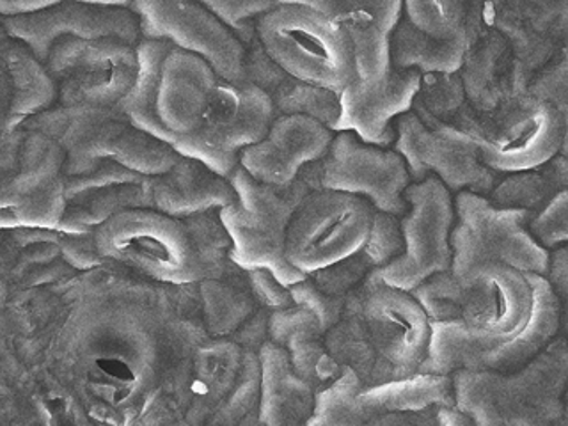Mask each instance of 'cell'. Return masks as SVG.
I'll return each instance as SVG.
<instances>
[{
    "instance_id": "6da1fadb",
    "label": "cell",
    "mask_w": 568,
    "mask_h": 426,
    "mask_svg": "<svg viewBox=\"0 0 568 426\" xmlns=\"http://www.w3.org/2000/svg\"><path fill=\"white\" fill-rule=\"evenodd\" d=\"M378 272L346 295L342 318L325 334L334 361L364 387L413 377L430 348L432 322L419 301Z\"/></svg>"
},
{
    "instance_id": "7a4b0ae2",
    "label": "cell",
    "mask_w": 568,
    "mask_h": 426,
    "mask_svg": "<svg viewBox=\"0 0 568 426\" xmlns=\"http://www.w3.org/2000/svg\"><path fill=\"white\" fill-rule=\"evenodd\" d=\"M93 244L102 263L176 286L219 277L231 263L219 212L176 219L153 209L124 210L93 231Z\"/></svg>"
},
{
    "instance_id": "3957f363",
    "label": "cell",
    "mask_w": 568,
    "mask_h": 426,
    "mask_svg": "<svg viewBox=\"0 0 568 426\" xmlns=\"http://www.w3.org/2000/svg\"><path fill=\"white\" fill-rule=\"evenodd\" d=\"M455 408L473 426H555L565 416L568 343L556 337L511 373H453Z\"/></svg>"
},
{
    "instance_id": "277c9868",
    "label": "cell",
    "mask_w": 568,
    "mask_h": 426,
    "mask_svg": "<svg viewBox=\"0 0 568 426\" xmlns=\"http://www.w3.org/2000/svg\"><path fill=\"white\" fill-rule=\"evenodd\" d=\"M138 55V82L120 109L135 126L173 146L197 129L221 79L209 61L169 41L142 40Z\"/></svg>"
},
{
    "instance_id": "5b68a950",
    "label": "cell",
    "mask_w": 568,
    "mask_h": 426,
    "mask_svg": "<svg viewBox=\"0 0 568 426\" xmlns=\"http://www.w3.org/2000/svg\"><path fill=\"white\" fill-rule=\"evenodd\" d=\"M413 295L432 324H457L488 337L519 333L532 310L528 274L496 262L440 272L419 284Z\"/></svg>"
},
{
    "instance_id": "8992f818",
    "label": "cell",
    "mask_w": 568,
    "mask_h": 426,
    "mask_svg": "<svg viewBox=\"0 0 568 426\" xmlns=\"http://www.w3.org/2000/svg\"><path fill=\"white\" fill-rule=\"evenodd\" d=\"M47 133L64 151V176L88 173L102 162H115L144 176H160L176 164L168 142L153 138L115 109L52 106L22 124Z\"/></svg>"
},
{
    "instance_id": "52a82bcc",
    "label": "cell",
    "mask_w": 568,
    "mask_h": 426,
    "mask_svg": "<svg viewBox=\"0 0 568 426\" xmlns=\"http://www.w3.org/2000/svg\"><path fill=\"white\" fill-rule=\"evenodd\" d=\"M236 201L219 210V219L231 240L230 257L242 271L266 268L290 288L306 280L286 260V231L298 203L311 191L298 178L290 186L265 185L242 165L230 174Z\"/></svg>"
},
{
    "instance_id": "ba28073f",
    "label": "cell",
    "mask_w": 568,
    "mask_h": 426,
    "mask_svg": "<svg viewBox=\"0 0 568 426\" xmlns=\"http://www.w3.org/2000/svg\"><path fill=\"white\" fill-rule=\"evenodd\" d=\"M254 29L266 55L307 84L342 93L357 75L348 34L310 6L277 4Z\"/></svg>"
},
{
    "instance_id": "9c48e42d",
    "label": "cell",
    "mask_w": 568,
    "mask_h": 426,
    "mask_svg": "<svg viewBox=\"0 0 568 426\" xmlns=\"http://www.w3.org/2000/svg\"><path fill=\"white\" fill-rule=\"evenodd\" d=\"M528 280L532 286V310L519 333L488 337L457 324H432L430 348L419 373H511L535 359L559 336V320L555 293L546 277L528 274Z\"/></svg>"
},
{
    "instance_id": "30bf717a",
    "label": "cell",
    "mask_w": 568,
    "mask_h": 426,
    "mask_svg": "<svg viewBox=\"0 0 568 426\" xmlns=\"http://www.w3.org/2000/svg\"><path fill=\"white\" fill-rule=\"evenodd\" d=\"M532 217L528 210L499 209L487 195L469 191L455 194L452 272L496 262L546 277L550 251L529 230Z\"/></svg>"
},
{
    "instance_id": "8fae6325",
    "label": "cell",
    "mask_w": 568,
    "mask_h": 426,
    "mask_svg": "<svg viewBox=\"0 0 568 426\" xmlns=\"http://www.w3.org/2000/svg\"><path fill=\"white\" fill-rule=\"evenodd\" d=\"M58 105L64 109H115L138 82V47L120 40L67 38L43 61Z\"/></svg>"
},
{
    "instance_id": "7c38bea8",
    "label": "cell",
    "mask_w": 568,
    "mask_h": 426,
    "mask_svg": "<svg viewBox=\"0 0 568 426\" xmlns=\"http://www.w3.org/2000/svg\"><path fill=\"white\" fill-rule=\"evenodd\" d=\"M311 191H336L369 201L377 212L404 217V194L413 183L404 156L393 148L364 142L354 132H336L331 148L301 173Z\"/></svg>"
},
{
    "instance_id": "4fadbf2b",
    "label": "cell",
    "mask_w": 568,
    "mask_h": 426,
    "mask_svg": "<svg viewBox=\"0 0 568 426\" xmlns=\"http://www.w3.org/2000/svg\"><path fill=\"white\" fill-rule=\"evenodd\" d=\"M271 98L251 82L219 80L197 129L174 142L178 155L200 160L221 176L240 165V155L265 138L274 123Z\"/></svg>"
},
{
    "instance_id": "5bb4252c",
    "label": "cell",
    "mask_w": 568,
    "mask_h": 426,
    "mask_svg": "<svg viewBox=\"0 0 568 426\" xmlns=\"http://www.w3.org/2000/svg\"><path fill=\"white\" fill-rule=\"evenodd\" d=\"M377 210L369 201L336 191H310L286 231V260L304 275L342 262L363 247Z\"/></svg>"
},
{
    "instance_id": "9a60e30c",
    "label": "cell",
    "mask_w": 568,
    "mask_h": 426,
    "mask_svg": "<svg viewBox=\"0 0 568 426\" xmlns=\"http://www.w3.org/2000/svg\"><path fill=\"white\" fill-rule=\"evenodd\" d=\"M404 197L408 204L399 217L404 253L378 274L389 286L414 292L435 274L452 271L455 197L435 176L410 183Z\"/></svg>"
},
{
    "instance_id": "2e32d148",
    "label": "cell",
    "mask_w": 568,
    "mask_h": 426,
    "mask_svg": "<svg viewBox=\"0 0 568 426\" xmlns=\"http://www.w3.org/2000/svg\"><path fill=\"white\" fill-rule=\"evenodd\" d=\"M64 162L50 135L20 126L11 156L0 165V210H14L27 227L59 230L67 209Z\"/></svg>"
},
{
    "instance_id": "e0dca14e",
    "label": "cell",
    "mask_w": 568,
    "mask_h": 426,
    "mask_svg": "<svg viewBox=\"0 0 568 426\" xmlns=\"http://www.w3.org/2000/svg\"><path fill=\"white\" fill-rule=\"evenodd\" d=\"M455 407L452 375L416 373L413 377L364 387L352 369L318 390L313 416L324 426H368L382 414Z\"/></svg>"
},
{
    "instance_id": "ac0fdd59",
    "label": "cell",
    "mask_w": 568,
    "mask_h": 426,
    "mask_svg": "<svg viewBox=\"0 0 568 426\" xmlns=\"http://www.w3.org/2000/svg\"><path fill=\"white\" fill-rule=\"evenodd\" d=\"M393 150L404 156L413 183L439 178L452 194L462 191L490 195L497 173L488 169L473 139L439 121L422 120L416 112L396 120Z\"/></svg>"
},
{
    "instance_id": "d6986e66",
    "label": "cell",
    "mask_w": 568,
    "mask_h": 426,
    "mask_svg": "<svg viewBox=\"0 0 568 426\" xmlns=\"http://www.w3.org/2000/svg\"><path fill=\"white\" fill-rule=\"evenodd\" d=\"M142 40L169 41L200 55L226 82H244L245 44L200 0H132Z\"/></svg>"
},
{
    "instance_id": "ffe728a7",
    "label": "cell",
    "mask_w": 568,
    "mask_h": 426,
    "mask_svg": "<svg viewBox=\"0 0 568 426\" xmlns=\"http://www.w3.org/2000/svg\"><path fill=\"white\" fill-rule=\"evenodd\" d=\"M9 38L26 44L44 61L53 44L67 38L77 40H120L138 47L142 41L138 14L124 6L91 4L62 0L27 17L2 20Z\"/></svg>"
},
{
    "instance_id": "44dd1931",
    "label": "cell",
    "mask_w": 568,
    "mask_h": 426,
    "mask_svg": "<svg viewBox=\"0 0 568 426\" xmlns=\"http://www.w3.org/2000/svg\"><path fill=\"white\" fill-rule=\"evenodd\" d=\"M565 138L564 114L547 100L532 103L501 129H479L470 135L484 164L497 174L520 173L547 164Z\"/></svg>"
},
{
    "instance_id": "7402d4cb",
    "label": "cell",
    "mask_w": 568,
    "mask_h": 426,
    "mask_svg": "<svg viewBox=\"0 0 568 426\" xmlns=\"http://www.w3.org/2000/svg\"><path fill=\"white\" fill-rule=\"evenodd\" d=\"M422 85L417 70L390 68L378 82H364L355 75L339 93L342 114L334 132H354L368 144L395 146L396 120L413 111Z\"/></svg>"
},
{
    "instance_id": "603a6c76",
    "label": "cell",
    "mask_w": 568,
    "mask_h": 426,
    "mask_svg": "<svg viewBox=\"0 0 568 426\" xmlns=\"http://www.w3.org/2000/svg\"><path fill=\"white\" fill-rule=\"evenodd\" d=\"M336 132L307 115H277L262 141L240 155V165L256 182L290 186L307 165L327 153Z\"/></svg>"
},
{
    "instance_id": "cb8c5ba5",
    "label": "cell",
    "mask_w": 568,
    "mask_h": 426,
    "mask_svg": "<svg viewBox=\"0 0 568 426\" xmlns=\"http://www.w3.org/2000/svg\"><path fill=\"white\" fill-rule=\"evenodd\" d=\"M304 4L342 27L355 50L357 77L378 82L390 70L389 40L404 18V0H277Z\"/></svg>"
},
{
    "instance_id": "d4e9b609",
    "label": "cell",
    "mask_w": 568,
    "mask_h": 426,
    "mask_svg": "<svg viewBox=\"0 0 568 426\" xmlns=\"http://www.w3.org/2000/svg\"><path fill=\"white\" fill-rule=\"evenodd\" d=\"M244 80L262 89L271 98L275 118L307 115L324 123L333 132L336 129L342 114L339 93L307 84L304 80L286 73L266 55L256 34L245 43Z\"/></svg>"
},
{
    "instance_id": "484cf974",
    "label": "cell",
    "mask_w": 568,
    "mask_h": 426,
    "mask_svg": "<svg viewBox=\"0 0 568 426\" xmlns=\"http://www.w3.org/2000/svg\"><path fill=\"white\" fill-rule=\"evenodd\" d=\"M236 192L227 178L189 156H180L168 173L151 178L153 210L186 219L219 212L235 203Z\"/></svg>"
},
{
    "instance_id": "4316f807",
    "label": "cell",
    "mask_w": 568,
    "mask_h": 426,
    "mask_svg": "<svg viewBox=\"0 0 568 426\" xmlns=\"http://www.w3.org/2000/svg\"><path fill=\"white\" fill-rule=\"evenodd\" d=\"M271 342L288 354L292 368L315 393L333 384L343 369L325 343L318 318L306 307L292 306L274 311L268 318Z\"/></svg>"
},
{
    "instance_id": "83f0119b",
    "label": "cell",
    "mask_w": 568,
    "mask_h": 426,
    "mask_svg": "<svg viewBox=\"0 0 568 426\" xmlns=\"http://www.w3.org/2000/svg\"><path fill=\"white\" fill-rule=\"evenodd\" d=\"M262 405L265 426H306L315 410V389L298 377L284 348L266 342L260 352Z\"/></svg>"
},
{
    "instance_id": "f1b7e54d",
    "label": "cell",
    "mask_w": 568,
    "mask_h": 426,
    "mask_svg": "<svg viewBox=\"0 0 568 426\" xmlns=\"http://www.w3.org/2000/svg\"><path fill=\"white\" fill-rule=\"evenodd\" d=\"M467 38L437 40L402 18L389 40L390 68L417 70L425 75H455L464 67Z\"/></svg>"
},
{
    "instance_id": "f546056e",
    "label": "cell",
    "mask_w": 568,
    "mask_h": 426,
    "mask_svg": "<svg viewBox=\"0 0 568 426\" xmlns=\"http://www.w3.org/2000/svg\"><path fill=\"white\" fill-rule=\"evenodd\" d=\"M0 44L17 88L18 115L22 124L58 105V89L53 85L43 61L36 58L26 44L9 36Z\"/></svg>"
},
{
    "instance_id": "4dcf8cb0",
    "label": "cell",
    "mask_w": 568,
    "mask_h": 426,
    "mask_svg": "<svg viewBox=\"0 0 568 426\" xmlns=\"http://www.w3.org/2000/svg\"><path fill=\"white\" fill-rule=\"evenodd\" d=\"M558 195V189L544 168L506 174L488 195L499 209L528 210L537 215Z\"/></svg>"
},
{
    "instance_id": "1f68e13d",
    "label": "cell",
    "mask_w": 568,
    "mask_h": 426,
    "mask_svg": "<svg viewBox=\"0 0 568 426\" xmlns=\"http://www.w3.org/2000/svg\"><path fill=\"white\" fill-rule=\"evenodd\" d=\"M470 0H404V17L437 40L466 36Z\"/></svg>"
},
{
    "instance_id": "d6a6232c",
    "label": "cell",
    "mask_w": 568,
    "mask_h": 426,
    "mask_svg": "<svg viewBox=\"0 0 568 426\" xmlns=\"http://www.w3.org/2000/svg\"><path fill=\"white\" fill-rule=\"evenodd\" d=\"M404 235L399 217L390 213L375 212L368 239L359 248L361 256L373 271H382L404 253Z\"/></svg>"
},
{
    "instance_id": "836d02e7",
    "label": "cell",
    "mask_w": 568,
    "mask_h": 426,
    "mask_svg": "<svg viewBox=\"0 0 568 426\" xmlns=\"http://www.w3.org/2000/svg\"><path fill=\"white\" fill-rule=\"evenodd\" d=\"M222 23L239 36L242 43H247L254 34V23L262 14L280 4L277 0H200Z\"/></svg>"
},
{
    "instance_id": "e575fe53",
    "label": "cell",
    "mask_w": 568,
    "mask_h": 426,
    "mask_svg": "<svg viewBox=\"0 0 568 426\" xmlns=\"http://www.w3.org/2000/svg\"><path fill=\"white\" fill-rule=\"evenodd\" d=\"M20 126L22 121L18 115L17 88L0 44V165L6 164L11 156L14 132Z\"/></svg>"
},
{
    "instance_id": "d590c367",
    "label": "cell",
    "mask_w": 568,
    "mask_h": 426,
    "mask_svg": "<svg viewBox=\"0 0 568 426\" xmlns=\"http://www.w3.org/2000/svg\"><path fill=\"white\" fill-rule=\"evenodd\" d=\"M529 230L549 251L568 244V191L555 195V200L532 217Z\"/></svg>"
},
{
    "instance_id": "8d00e7d4",
    "label": "cell",
    "mask_w": 568,
    "mask_h": 426,
    "mask_svg": "<svg viewBox=\"0 0 568 426\" xmlns=\"http://www.w3.org/2000/svg\"><path fill=\"white\" fill-rule=\"evenodd\" d=\"M290 293H292L295 306L306 307L318 318L325 334L342 318L345 298L331 297L327 293L322 292L310 277L290 286Z\"/></svg>"
},
{
    "instance_id": "74e56055",
    "label": "cell",
    "mask_w": 568,
    "mask_h": 426,
    "mask_svg": "<svg viewBox=\"0 0 568 426\" xmlns=\"http://www.w3.org/2000/svg\"><path fill=\"white\" fill-rule=\"evenodd\" d=\"M546 280L558 306L559 337L568 343V244L550 248Z\"/></svg>"
},
{
    "instance_id": "f35d334b",
    "label": "cell",
    "mask_w": 568,
    "mask_h": 426,
    "mask_svg": "<svg viewBox=\"0 0 568 426\" xmlns=\"http://www.w3.org/2000/svg\"><path fill=\"white\" fill-rule=\"evenodd\" d=\"M245 274H247L248 284L253 286L254 295L265 306L272 307L275 311L295 306L290 288H286L271 271L254 268V271H245Z\"/></svg>"
},
{
    "instance_id": "ab89813d",
    "label": "cell",
    "mask_w": 568,
    "mask_h": 426,
    "mask_svg": "<svg viewBox=\"0 0 568 426\" xmlns=\"http://www.w3.org/2000/svg\"><path fill=\"white\" fill-rule=\"evenodd\" d=\"M368 426H443L439 407L414 410V413L382 414L368 423Z\"/></svg>"
},
{
    "instance_id": "60d3db41",
    "label": "cell",
    "mask_w": 568,
    "mask_h": 426,
    "mask_svg": "<svg viewBox=\"0 0 568 426\" xmlns=\"http://www.w3.org/2000/svg\"><path fill=\"white\" fill-rule=\"evenodd\" d=\"M59 2L62 0H0V18L4 20V18L27 17Z\"/></svg>"
},
{
    "instance_id": "b9f144b4",
    "label": "cell",
    "mask_w": 568,
    "mask_h": 426,
    "mask_svg": "<svg viewBox=\"0 0 568 426\" xmlns=\"http://www.w3.org/2000/svg\"><path fill=\"white\" fill-rule=\"evenodd\" d=\"M439 417L443 426H473V423L455 407H439Z\"/></svg>"
},
{
    "instance_id": "7bdbcfd3",
    "label": "cell",
    "mask_w": 568,
    "mask_h": 426,
    "mask_svg": "<svg viewBox=\"0 0 568 426\" xmlns=\"http://www.w3.org/2000/svg\"><path fill=\"white\" fill-rule=\"evenodd\" d=\"M80 2H91V4L124 6V8H130V4H132V0H80Z\"/></svg>"
},
{
    "instance_id": "ee69618b",
    "label": "cell",
    "mask_w": 568,
    "mask_h": 426,
    "mask_svg": "<svg viewBox=\"0 0 568 426\" xmlns=\"http://www.w3.org/2000/svg\"><path fill=\"white\" fill-rule=\"evenodd\" d=\"M8 38V32H6L4 26H2V18H0V40H4Z\"/></svg>"
},
{
    "instance_id": "f6af8a7d",
    "label": "cell",
    "mask_w": 568,
    "mask_h": 426,
    "mask_svg": "<svg viewBox=\"0 0 568 426\" xmlns=\"http://www.w3.org/2000/svg\"><path fill=\"white\" fill-rule=\"evenodd\" d=\"M306 426H324V425H322V423H320L315 416H311V419H310V422H307Z\"/></svg>"
},
{
    "instance_id": "bcb514c9",
    "label": "cell",
    "mask_w": 568,
    "mask_h": 426,
    "mask_svg": "<svg viewBox=\"0 0 568 426\" xmlns=\"http://www.w3.org/2000/svg\"><path fill=\"white\" fill-rule=\"evenodd\" d=\"M555 426H568V417L567 416L561 417V419H559V422L556 423Z\"/></svg>"
},
{
    "instance_id": "7dc6e473",
    "label": "cell",
    "mask_w": 568,
    "mask_h": 426,
    "mask_svg": "<svg viewBox=\"0 0 568 426\" xmlns=\"http://www.w3.org/2000/svg\"><path fill=\"white\" fill-rule=\"evenodd\" d=\"M565 416L568 417V389L567 395H565Z\"/></svg>"
}]
</instances>
